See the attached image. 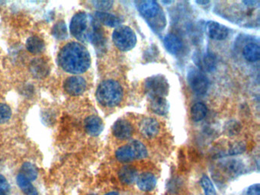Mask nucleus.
Instances as JSON below:
<instances>
[{
  "label": "nucleus",
  "instance_id": "obj_19",
  "mask_svg": "<svg viewBox=\"0 0 260 195\" xmlns=\"http://www.w3.org/2000/svg\"><path fill=\"white\" fill-rule=\"evenodd\" d=\"M31 71L37 78H44L49 72V66L42 59H35L31 63Z\"/></svg>",
  "mask_w": 260,
  "mask_h": 195
},
{
  "label": "nucleus",
  "instance_id": "obj_30",
  "mask_svg": "<svg viewBox=\"0 0 260 195\" xmlns=\"http://www.w3.org/2000/svg\"><path fill=\"white\" fill-rule=\"evenodd\" d=\"M12 111L9 105L0 103V125L7 123L11 119Z\"/></svg>",
  "mask_w": 260,
  "mask_h": 195
},
{
  "label": "nucleus",
  "instance_id": "obj_12",
  "mask_svg": "<svg viewBox=\"0 0 260 195\" xmlns=\"http://www.w3.org/2000/svg\"><path fill=\"white\" fill-rule=\"evenodd\" d=\"M207 30L209 37L216 41L225 40L229 34V30L226 26L215 22H208Z\"/></svg>",
  "mask_w": 260,
  "mask_h": 195
},
{
  "label": "nucleus",
  "instance_id": "obj_37",
  "mask_svg": "<svg viewBox=\"0 0 260 195\" xmlns=\"http://www.w3.org/2000/svg\"><path fill=\"white\" fill-rule=\"evenodd\" d=\"M90 195H95V194H90Z\"/></svg>",
  "mask_w": 260,
  "mask_h": 195
},
{
  "label": "nucleus",
  "instance_id": "obj_29",
  "mask_svg": "<svg viewBox=\"0 0 260 195\" xmlns=\"http://www.w3.org/2000/svg\"><path fill=\"white\" fill-rule=\"evenodd\" d=\"M201 185L203 188L205 195H217L214 184L206 175H204L201 179Z\"/></svg>",
  "mask_w": 260,
  "mask_h": 195
},
{
  "label": "nucleus",
  "instance_id": "obj_5",
  "mask_svg": "<svg viewBox=\"0 0 260 195\" xmlns=\"http://www.w3.org/2000/svg\"><path fill=\"white\" fill-rule=\"evenodd\" d=\"M144 91L151 99L165 98L169 94V84L164 75H153L145 81Z\"/></svg>",
  "mask_w": 260,
  "mask_h": 195
},
{
  "label": "nucleus",
  "instance_id": "obj_22",
  "mask_svg": "<svg viewBox=\"0 0 260 195\" xmlns=\"http://www.w3.org/2000/svg\"><path fill=\"white\" fill-rule=\"evenodd\" d=\"M26 48L31 54H41L45 50V42L39 36H31L27 40Z\"/></svg>",
  "mask_w": 260,
  "mask_h": 195
},
{
  "label": "nucleus",
  "instance_id": "obj_16",
  "mask_svg": "<svg viewBox=\"0 0 260 195\" xmlns=\"http://www.w3.org/2000/svg\"><path fill=\"white\" fill-rule=\"evenodd\" d=\"M164 45L167 51L173 55H176L182 49V42L173 34H169L165 37Z\"/></svg>",
  "mask_w": 260,
  "mask_h": 195
},
{
  "label": "nucleus",
  "instance_id": "obj_4",
  "mask_svg": "<svg viewBox=\"0 0 260 195\" xmlns=\"http://www.w3.org/2000/svg\"><path fill=\"white\" fill-rule=\"evenodd\" d=\"M137 9L153 29L158 31L163 29L166 25V18L157 2L154 0L141 1L137 4Z\"/></svg>",
  "mask_w": 260,
  "mask_h": 195
},
{
  "label": "nucleus",
  "instance_id": "obj_1",
  "mask_svg": "<svg viewBox=\"0 0 260 195\" xmlns=\"http://www.w3.org/2000/svg\"><path fill=\"white\" fill-rule=\"evenodd\" d=\"M58 63L60 67L69 73L81 74L90 68L91 57L82 44L69 42L59 52Z\"/></svg>",
  "mask_w": 260,
  "mask_h": 195
},
{
  "label": "nucleus",
  "instance_id": "obj_9",
  "mask_svg": "<svg viewBox=\"0 0 260 195\" xmlns=\"http://www.w3.org/2000/svg\"><path fill=\"white\" fill-rule=\"evenodd\" d=\"M195 63L202 72H212L216 69L215 58L208 53L197 52L193 57Z\"/></svg>",
  "mask_w": 260,
  "mask_h": 195
},
{
  "label": "nucleus",
  "instance_id": "obj_20",
  "mask_svg": "<svg viewBox=\"0 0 260 195\" xmlns=\"http://www.w3.org/2000/svg\"><path fill=\"white\" fill-rule=\"evenodd\" d=\"M151 109L159 115H165L169 112V104L165 98L151 99Z\"/></svg>",
  "mask_w": 260,
  "mask_h": 195
},
{
  "label": "nucleus",
  "instance_id": "obj_2",
  "mask_svg": "<svg viewBox=\"0 0 260 195\" xmlns=\"http://www.w3.org/2000/svg\"><path fill=\"white\" fill-rule=\"evenodd\" d=\"M72 35L81 42H92L95 45H102L104 34L97 21L85 12L74 15L69 25Z\"/></svg>",
  "mask_w": 260,
  "mask_h": 195
},
{
  "label": "nucleus",
  "instance_id": "obj_14",
  "mask_svg": "<svg viewBox=\"0 0 260 195\" xmlns=\"http://www.w3.org/2000/svg\"><path fill=\"white\" fill-rule=\"evenodd\" d=\"M137 187L143 191H150L155 187L157 179L152 173L144 172L137 177Z\"/></svg>",
  "mask_w": 260,
  "mask_h": 195
},
{
  "label": "nucleus",
  "instance_id": "obj_27",
  "mask_svg": "<svg viewBox=\"0 0 260 195\" xmlns=\"http://www.w3.org/2000/svg\"><path fill=\"white\" fill-rule=\"evenodd\" d=\"M22 172H20L25 178H28L29 181H32L37 178L38 169L34 165L31 163H25L22 165Z\"/></svg>",
  "mask_w": 260,
  "mask_h": 195
},
{
  "label": "nucleus",
  "instance_id": "obj_36",
  "mask_svg": "<svg viewBox=\"0 0 260 195\" xmlns=\"http://www.w3.org/2000/svg\"><path fill=\"white\" fill-rule=\"evenodd\" d=\"M105 195H119V193H118V192L112 191V192H109V193H105Z\"/></svg>",
  "mask_w": 260,
  "mask_h": 195
},
{
  "label": "nucleus",
  "instance_id": "obj_15",
  "mask_svg": "<svg viewBox=\"0 0 260 195\" xmlns=\"http://www.w3.org/2000/svg\"><path fill=\"white\" fill-rule=\"evenodd\" d=\"M95 17H96L95 19L98 22L111 28L119 27L122 22L120 18L105 12H96Z\"/></svg>",
  "mask_w": 260,
  "mask_h": 195
},
{
  "label": "nucleus",
  "instance_id": "obj_13",
  "mask_svg": "<svg viewBox=\"0 0 260 195\" xmlns=\"http://www.w3.org/2000/svg\"><path fill=\"white\" fill-rule=\"evenodd\" d=\"M113 132L115 137L120 140H126L132 135L133 128L129 122L125 120H119L113 127Z\"/></svg>",
  "mask_w": 260,
  "mask_h": 195
},
{
  "label": "nucleus",
  "instance_id": "obj_7",
  "mask_svg": "<svg viewBox=\"0 0 260 195\" xmlns=\"http://www.w3.org/2000/svg\"><path fill=\"white\" fill-rule=\"evenodd\" d=\"M187 80L193 92L197 95H205L208 91V78L203 72L197 68H190L187 74Z\"/></svg>",
  "mask_w": 260,
  "mask_h": 195
},
{
  "label": "nucleus",
  "instance_id": "obj_23",
  "mask_svg": "<svg viewBox=\"0 0 260 195\" xmlns=\"http://www.w3.org/2000/svg\"><path fill=\"white\" fill-rule=\"evenodd\" d=\"M243 54L247 61L255 63L260 58L259 46L256 44H248L243 48Z\"/></svg>",
  "mask_w": 260,
  "mask_h": 195
},
{
  "label": "nucleus",
  "instance_id": "obj_25",
  "mask_svg": "<svg viewBox=\"0 0 260 195\" xmlns=\"http://www.w3.org/2000/svg\"><path fill=\"white\" fill-rule=\"evenodd\" d=\"M207 112H208V108L205 104L201 103V102L195 104L192 107V119L194 122H201L206 117Z\"/></svg>",
  "mask_w": 260,
  "mask_h": 195
},
{
  "label": "nucleus",
  "instance_id": "obj_32",
  "mask_svg": "<svg viewBox=\"0 0 260 195\" xmlns=\"http://www.w3.org/2000/svg\"><path fill=\"white\" fill-rule=\"evenodd\" d=\"M93 4L100 12L110 10L113 6V1H95Z\"/></svg>",
  "mask_w": 260,
  "mask_h": 195
},
{
  "label": "nucleus",
  "instance_id": "obj_10",
  "mask_svg": "<svg viewBox=\"0 0 260 195\" xmlns=\"http://www.w3.org/2000/svg\"><path fill=\"white\" fill-rule=\"evenodd\" d=\"M160 127L156 119L146 118L140 124V134L146 138H153L160 132Z\"/></svg>",
  "mask_w": 260,
  "mask_h": 195
},
{
  "label": "nucleus",
  "instance_id": "obj_33",
  "mask_svg": "<svg viewBox=\"0 0 260 195\" xmlns=\"http://www.w3.org/2000/svg\"><path fill=\"white\" fill-rule=\"evenodd\" d=\"M246 195H260L259 184H255L251 185L246 191Z\"/></svg>",
  "mask_w": 260,
  "mask_h": 195
},
{
  "label": "nucleus",
  "instance_id": "obj_8",
  "mask_svg": "<svg viewBox=\"0 0 260 195\" xmlns=\"http://www.w3.org/2000/svg\"><path fill=\"white\" fill-rule=\"evenodd\" d=\"M86 82L83 77L70 76L65 80L63 88L66 93L72 96H78L84 93L86 89Z\"/></svg>",
  "mask_w": 260,
  "mask_h": 195
},
{
  "label": "nucleus",
  "instance_id": "obj_35",
  "mask_svg": "<svg viewBox=\"0 0 260 195\" xmlns=\"http://www.w3.org/2000/svg\"><path fill=\"white\" fill-rule=\"evenodd\" d=\"M198 4H199V5H207V4H209V1H197Z\"/></svg>",
  "mask_w": 260,
  "mask_h": 195
},
{
  "label": "nucleus",
  "instance_id": "obj_6",
  "mask_svg": "<svg viewBox=\"0 0 260 195\" xmlns=\"http://www.w3.org/2000/svg\"><path fill=\"white\" fill-rule=\"evenodd\" d=\"M113 41L118 49L122 51L132 50L137 44V36L128 26H119L113 34Z\"/></svg>",
  "mask_w": 260,
  "mask_h": 195
},
{
  "label": "nucleus",
  "instance_id": "obj_31",
  "mask_svg": "<svg viewBox=\"0 0 260 195\" xmlns=\"http://www.w3.org/2000/svg\"><path fill=\"white\" fill-rule=\"evenodd\" d=\"M240 128H241V126L238 122H235V121H231L226 124L225 130L228 135H235L240 131Z\"/></svg>",
  "mask_w": 260,
  "mask_h": 195
},
{
  "label": "nucleus",
  "instance_id": "obj_28",
  "mask_svg": "<svg viewBox=\"0 0 260 195\" xmlns=\"http://www.w3.org/2000/svg\"><path fill=\"white\" fill-rule=\"evenodd\" d=\"M129 143L131 147L133 148L137 160H143L147 157V149L141 142L138 141V140H133Z\"/></svg>",
  "mask_w": 260,
  "mask_h": 195
},
{
  "label": "nucleus",
  "instance_id": "obj_18",
  "mask_svg": "<svg viewBox=\"0 0 260 195\" xmlns=\"http://www.w3.org/2000/svg\"><path fill=\"white\" fill-rule=\"evenodd\" d=\"M121 181L125 184H131L137 180V171L134 166H125L120 169L119 173Z\"/></svg>",
  "mask_w": 260,
  "mask_h": 195
},
{
  "label": "nucleus",
  "instance_id": "obj_34",
  "mask_svg": "<svg viewBox=\"0 0 260 195\" xmlns=\"http://www.w3.org/2000/svg\"><path fill=\"white\" fill-rule=\"evenodd\" d=\"M9 193H10V190L0 189V195H9Z\"/></svg>",
  "mask_w": 260,
  "mask_h": 195
},
{
  "label": "nucleus",
  "instance_id": "obj_17",
  "mask_svg": "<svg viewBox=\"0 0 260 195\" xmlns=\"http://www.w3.org/2000/svg\"><path fill=\"white\" fill-rule=\"evenodd\" d=\"M222 169L229 177L240 175L243 170V164L239 160H228L222 163Z\"/></svg>",
  "mask_w": 260,
  "mask_h": 195
},
{
  "label": "nucleus",
  "instance_id": "obj_21",
  "mask_svg": "<svg viewBox=\"0 0 260 195\" xmlns=\"http://www.w3.org/2000/svg\"><path fill=\"white\" fill-rule=\"evenodd\" d=\"M116 158L122 163H129L137 160L135 153L130 143L119 148L116 152Z\"/></svg>",
  "mask_w": 260,
  "mask_h": 195
},
{
  "label": "nucleus",
  "instance_id": "obj_26",
  "mask_svg": "<svg viewBox=\"0 0 260 195\" xmlns=\"http://www.w3.org/2000/svg\"><path fill=\"white\" fill-rule=\"evenodd\" d=\"M52 34L58 40H64L67 37L68 31L66 24L63 21L57 22L53 27Z\"/></svg>",
  "mask_w": 260,
  "mask_h": 195
},
{
  "label": "nucleus",
  "instance_id": "obj_11",
  "mask_svg": "<svg viewBox=\"0 0 260 195\" xmlns=\"http://www.w3.org/2000/svg\"><path fill=\"white\" fill-rule=\"evenodd\" d=\"M85 130L89 135L96 137L103 131L104 125L102 119L96 115H91L85 120Z\"/></svg>",
  "mask_w": 260,
  "mask_h": 195
},
{
  "label": "nucleus",
  "instance_id": "obj_3",
  "mask_svg": "<svg viewBox=\"0 0 260 195\" xmlns=\"http://www.w3.org/2000/svg\"><path fill=\"white\" fill-rule=\"evenodd\" d=\"M123 89L120 83L116 80H108L102 82L98 86L96 96L98 102L102 106L116 107L123 99Z\"/></svg>",
  "mask_w": 260,
  "mask_h": 195
},
{
  "label": "nucleus",
  "instance_id": "obj_24",
  "mask_svg": "<svg viewBox=\"0 0 260 195\" xmlns=\"http://www.w3.org/2000/svg\"><path fill=\"white\" fill-rule=\"evenodd\" d=\"M16 181L19 188L25 195H39L37 189L31 184V181L25 178L22 174L19 173L18 175Z\"/></svg>",
  "mask_w": 260,
  "mask_h": 195
}]
</instances>
